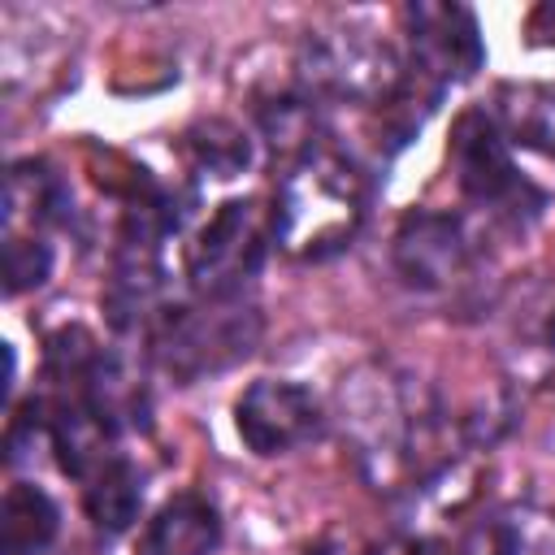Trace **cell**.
Returning a JSON list of instances; mask_svg holds the SVG:
<instances>
[{"instance_id":"cell-1","label":"cell","mask_w":555,"mask_h":555,"mask_svg":"<svg viewBox=\"0 0 555 555\" xmlns=\"http://www.w3.org/2000/svg\"><path fill=\"white\" fill-rule=\"evenodd\" d=\"M360 217H364L360 173L343 156L312 147L308 156L295 160V169L278 191L273 238L299 260H325L356 238Z\"/></svg>"},{"instance_id":"cell-2","label":"cell","mask_w":555,"mask_h":555,"mask_svg":"<svg viewBox=\"0 0 555 555\" xmlns=\"http://www.w3.org/2000/svg\"><path fill=\"white\" fill-rule=\"evenodd\" d=\"M256 338H260L256 308L243 304L238 295H225V299H199L165 312L152 334V351L169 377L199 382L251 356Z\"/></svg>"},{"instance_id":"cell-3","label":"cell","mask_w":555,"mask_h":555,"mask_svg":"<svg viewBox=\"0 0 555 555\" xmlns=\"http://www.w3.org/2000/svg\"><path fill=\"white\" fill-rule=\"evenodd\" d=\"M299 78L334 100L351 104H390L408 78V65L399 52L377 35L360 26H334L317 30L299 48Z\"/></svg>"},{"instance_id":"cell-4","label":"cell","mask_w":555,"mask_h":555,"mask_svg":"<svg viewBox=\"0 0 555 555\" xmlns=\"http://www.w3.org/2000/svg\"><path fill=\"white\" fill-rule=\"evenodd\" d=\"M343 412L351 429L356 460L369 468L373 481H390L408 460H416L425 416L412 408L399 382L369 369L351 377V390H343Z\"/></svg>"},{"instance_id":"cell-5","label":"cell","mask_w":555,"mask_h":555,"mask_svg":"<svg viewBox=\"0 0 555 555\" xmlns=\"http://www.w3.org/2000/svg\"><path fill=\"white\" fill-rule=\"evenodd\" d=\"M273 238V212L260 199H225L186 251V273L204 299L238 295Z\"/></svg>"},{"instance_id":"cell-6","label":"cell","mask_w":555,"mask_h":555,"mask_svg":"<svg viewBox=\"0 0 555 555\" xmlns=\"http://www.w3.org/2000/svg\"><path fill=\"white\" fill-rule=\"evenodd\" d=\"M408 39H412L408 78L434 95H442L451 82L473 78L486 61L477 17L464 4H412Z\"/></svg>"},{"instance_id":"cell-7","label":"cell","mask_w":555,"mask_h":555,"mask_svg":"<svg viewBox=\"0 0 555 555\" xmlns=\"http://www.w3.org/2000/svg\"><path fill=\"white\" fill-rule=\"evenodd\" d=\"M234 429L256 455H286L321 434V403L299 382L260 377L234 403Z\"/></svg>"},{"instance_id":"cell-8","label":"cell","mask_w":555,"mask_h":555,"mask_svg":"<svg viewBox=\"0 0 555 555\" xmlns=\"http://www.w3.org/2000/svg\"><path fill=\"white\" fill-rule=\"evenodd\" d=\"M451 165H455V182L468 199L512 204L516 191H525V182L512 165L503 126L481 108H468V113L455 117V126H451Z\"/></svg>"},{"instance_id":"cell-9","label":"cell","mask_w":555,"mask_h":555,"mask_svg":"<svg viewBox=\"0 0 555 555\" xmlns=\"http://www.w3.org/2000/svg\"><path fill=\"white\" fill-rule=\"evenodd\" d=\"M468 264V234L451 212H408L395 230V269L416 291L455 282Z\"/></svg>"},{"instance_id":"cell-10","label":"cell","mask_w":555,"mask_h":555,"mask_svg":"<svg viewBox=\"0 0 555 555\" xmlns=\"http://www.w3.org/2000/svg\"><path fill=\"white\" fill-rule=\"evenodd\" d=\"M221 542V516L204 494H173L143 529L139 555H208Z\"/></svg>"},{"instance_id":"cell-11","label":"cell","mask_w":555,"mask_h":555,"mask_svg":"<svg viewBox=\"0 0 555 555\" xmlns=\"http://www.w3.org/2000/svg\"><path fill=\"white\" fill-rule=\"evenodd\" d=\"M113 421L91 403V399H69V403H61L56 408V416H52V447H56V455H61V468L65 473H74V477H91V473H100L108 460H117V451H113Z\"/></svg>"},{"instance_id":"cell-12","label":"cell","mask_w":555,"mask_h":555,"mask_svg":"<svg viewBox=\"0 0 555 555\" xmlns=\"http://www.w3.org/2000/svg\"><path fill=\"white\" fill-rule=\"evenodd\" d=\"M56 525H61V512H56V503L39 486L13 481L4 490V507H0L4 555H39L56 538Z\"/></svg>"},{"instance_id":"cell-13","label":"cell","mask_w":555,"mask_h":555,"mask_svg":"<svg viewBox=\"0 0 555 555\" xmlns=\"http://www.w3.org/2000/svg\"><path fill=\"white\" fill-rule=\"evenodd\" d=\"M61 182L56 173H48V165H35V160H22L9 169V182H4V238L22 234L30 225H43V221H56L61 217Z\"/></svg>"},{"instance_id":"cell-14","label":"cell","mask_w":555,"mask_h":555,"mask_svg":"<svg viewBox=\"0 0 555 555\" xmlns=\"http://www.w3.org/2000/svg\"><path fill=\"white\" fill-rule=\"evenodd\" d=\"M499 126L520 139L525 147H538L555 156V82H520L499 91Z\"/></svg>"},{"instance_id":"cell-15","label":"cell","mask_w":555,"mask_h":555,"mask_svg":"<svg viewBox=\"0 0 555 555\" xmlns=\"http://www.w3.org/2000/svg\"><path fill=\"white\" fill-rule=\"evenodd\" d=\"M82 503H87V516L95 520V529H104V533L130 529V520L139 516V503H143V481L134 473V464L121 455L108 460L100 473L87 477Z\"/></svg>"},{"instance_id":"cell-16","label":"cell","mask_w":555,"mask_h":555,"mask_svg":"<svg viewBox=\"0 0 555 555\" xmlns=\"http://www.w3.org/2000/svg\"><path fill=\"white\" fill-rule=\"evenodd\" d=\"M186 152L208 178H234L251 160L247 134L230 121H199L195 130H186Z\"/></svg>"},{"instance_id":"cell-17","label":"cell","mask_w":555,"mask_h":555,"mask_svg":"<svg viewBox=\"0 0 555 555\" xmlns=\"http://www.w3.org/2000/svg\"><path fill=\"white\" fill-rule=\"evenodd\" d=\"M264 134L278 152L286 156H308L312 152V130H317V117H312V104L304 95H278L264 113Z\"/></svg>"},{"instance_id":"cell-18","label":"cell","mask_w":555,"mask_h":555,"mask_svg":"<svg viewBox=\"0 0 555 555\" xmlns=\"http://www.w3.org/2000/svg\"><path fill=\"white\" fill-rule=\"evenodd\" d=\"M52 273V247L35 234H13L4 238V278H9V295H22L30 286H43Z\"/></svg>"},{"instance_id":"cell-19","label":"cell","mask_w":555,"mask_h":555,"mask_svg":"<svg viewBox=\"0 0 555 555\" xmlns=\"http://www.w3.org/2000/svg\"><path fill=\"white\" fill-rule=\"evenodd\" d=\"M529 35H533V43H555V4H542V9L533 13Z\"/></svg>"}]
</instances>
